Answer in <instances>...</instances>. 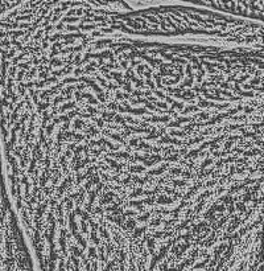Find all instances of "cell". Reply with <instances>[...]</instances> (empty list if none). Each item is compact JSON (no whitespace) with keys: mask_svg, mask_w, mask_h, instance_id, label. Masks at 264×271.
Listing matches in <instances>:
<instances>
[{"mask_svg":"<svg viewBox=\"0 0 264 271\" xmlns=\"http://www.w3.org/2000/svg\"><path fill=\"white\" fill-rule=\"evenodd\" d=\"M5 187L38 271H191L261 239L263 49L59 28L0 59Z\"/></svg>","mask_w":264,"mask_h":271,"instance_id":"6da1fadb","label":"cell"}]
</instances>
